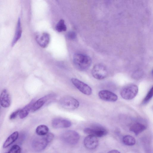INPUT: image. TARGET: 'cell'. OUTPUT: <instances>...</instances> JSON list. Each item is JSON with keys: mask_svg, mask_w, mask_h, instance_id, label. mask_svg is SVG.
Segmentation results:
<instances>
[{"mask_svg": "<svg viewBox=\"0 0 153 153\" xmlns=\"http://www.w3.org/2000/svg\"><path fill=\"white\" fill-rule=\"evenodd\" d=\"M73 62L76 68L81 71L87 70L90 66L92 62L90 57L80 53H76L74 55Z\"/></svg>", "mask_w": 153, "mask_h": 153, "instance_id": "obj_1", "label": "cell"}, {"mask_svg": "<svg viewBox=\"0 0 153 153\" xmlns=\"http://www.w3.org/2000/svg\"><path fill=\"white\" fill-rule=\"evenodd\" d=\"M54 136L51 133H48L43 136L36 138L33 142V147L38 152L42 151L45 148L48 144L53 139Z\"/></svg>", "mask_w": 153, "mask_h": 153, "instance_id": "obj_2", "label": "cell"}, {"mask_svg": "<svg viewBox=\"0 0 153 153\" xmlns=\"http://www.w3.org/2000/svg\"><path fill=\"white\" fill-rule=\"evenodd\" d=\"M137 86L131 84L124 87L121 91L120 95L122 97L126 100H131L134 98L138 92Z\"/></svg>", "mask_w": 153, "mask_h": 153, "instance_id": "obj_3", "label": "cell"}, {"mask_svg": "<svg viewBox=\"0 0 153 153\" xmlns=\"http://www.w3.org/2000/svg\"><path fill=\"white\" fill-rule=\"evenodd\" d=\"M80 136L76 131L72 130L64 132L62 135L61 139L65 143L73 145L77 144L79 139Z\"/></svg>", "mask_w": 153, "mask_h": 153, "instance_id": "obj_4", "label": "cell"}, {"mask_svg": "<svg viewBox=\"0 0 153 153\" xmlns=\"http://www.w3.org/2000/svg\"><path fill=\"white\" fill-rule=\"evenodd\" d=\"M59 102L63 108L69 110L76 109L79 105V103L77 100L68 96L62 97L60 100Z\"/></svg>", "mask_w": 153, "mask_h": 153, "instance_id": "obj_5", "label": "cell"}, {"mask_svg": "<svg viewBox=\"0 0 153 153\" xmlns=\"http://www.w3.org/2000/svg\"><path fill=\"white\" fill-rule=\"evenodd\" d=\"M92 76L95 78L102 80L105 78L108 75L106 68L101 64L95 65L93 67L91 71Z\"/></svg>", "mask_w": 153, "mask_h": 153, "instance_id": "obj_6", "label": "cell"}, {"mask_svg": "<svg viewBox=\"0 0 153 153\" xmlns=\"http://www.w3.org/2000/svg\"><path fill=\"white\" fill-rule=\"evenodd\" d=\"M84 131L85 134L94 136L97 137L104 136L108 133L106 129L100 126L86 128L84 129Z\"/></svg>", "mask_w": 153, "mask_h": 153, "instance_id": "obj_7", "label": "cell"}, {"mask_svg": "<svg viewBox=\"0 0 153 153\" xmlns=\"http://www.w3.org/2000/svg\"><path fill=\"white\" fill-rule=\"evenodd\" d=\"M71 81L76 88L83 94L88 95L91 94L92 89L86 84L75 78H72Z\"/></svg>", "mask_w": 153, "mask_h": 153, "instance_id": "obj_8", "label": "cell"}, {"mask_svg": "<svg viewBox=\"0 0 153 153\" xmlns=\"http://www.w3.org/2000/svg\"><path fill=\"white\" fill-rule=\"evenodd\" d=\"M84 144L85 147L87 149L90 150L94 149L98 146L99 140L96 137L88 135L85 138Z\"/></svg>", "mask_w": 153, "mask_h": 153, "instance_id": "obj_9", "label": "cell"}, {"mask_svg": "<svg viewBox=\"0 0 153 153\" xmlns=\"http://www.w3.org/2000/svg\"><path fill=\"white\" fill-rule=\"evenodd\" d=\"M98 96L102 100L109 102H114L118 99L117 96L114 93L107 90L100 91Z\"/></svg>", "mask_w": 153, "mask_h": 153, "instance_id": "obj_10", "label": "cell"}, {"mask_svg": "<svg viewBox=\"0 0 153 153\" xmlns=\"http://www.w3.org/2000/svg\"><path fill=\"white\" fill-rule=\"evenodd\" d=\"M54 96L53 94H50L39 99L33 104L31 109V111L33 112L40 109L47 101Z\"/></svg>", "mask_w": 153, "mask_h": 153, "instance_id": "obj_11", "label": "cell"}, {"mask_svg": "<svg viewBox=\"0 0 153 153\" xmlns=\"http://www.w3.org/2000/svg\"><path fill=\"white\" fill-rule=\"evenodd\" d=\"M52 126L56 128H67L70 127L71 122L69 120L61 118L53 119L52 121Z\"/></svg>", "mask_w": 153, "mask_h": 153, "instance_id": "obj_12", "label": "cell"}, {"mask_svg": "<svg viewBox=\"0 0 153 153\" xmlns=\"http://www.w3.org/2000/svg\"><path fill=\"white\" fill-rule=\"evenodd\" d=\"M36 40L40 46L45 48L48 46L49 43L50 36L48 33H43L37 35Z\"/></svg>", "mask_w": 153, "mask_h": 153, "instance_id": "obj_13", "label": "cell"}, {"mask_svg": "<svg viewBox=\"0 0 153 153\" xmlns=\"http://www.w3.org/2000/svg\"><path fill=\"white\" fill-rule=\"evenodd\" d=\"M10 104V100L8 92L6 89L3 90L0 95V104L4 108L9 107Z\"/></svg>", "mask_w": 153, "mask_h": 153, "instance_id": "obj_14", "label": "cell"}, {"mask_svg": "<svg viewBox=\"0 0 153 153\" xmlns=\"http://www.w3.org/2000/svg\"><path fill=\"white\" fill-rule=\"evenodd\" d=\"M146 128V126L140 122H135L132 123L130 126L129 130L137 135L145 130Z\"/></svg>", "mask_w": 153, "mask_h": 153, "instance_id": "obj_15", "label": "cell"}, {"mask_svg": "<svg viewBox=\"0 0 153 153\" xmlns=\"http://www.w3.org/2000/svg\"><path fill=\"white\" fill-rule=\"evenodd\" d=\"M20 18L18 19L16 25L15 33L11 43L12 46H13L21 37L22 34Z\"/></svg>", "mask_w": 153, "mask_h": 153, "instance_id": "obj_16", "label": "cell"}, {"mask_svg": "<svg viewBox=\"0 0 153 153\" xmlns=\"http://www.w3.org/2000/svg\"><path fill=\"white\" fill-rule=\"evenodd\" d=\"M35 102L34 100H32L30 102L20 110L19 116L21 119H23L27 116L30 110H31L33 105Z\"/></svg>", "mask_w": 153, "mask_h": 153, "instance_id": "obj_17", "label": "cell"}, {"mask_svg": "<svg viewBox=\"0 0 153 153\" xmlns=\"http://www.w3.org/2000/svg\"><path fill=\"white\" fill-rule=\"evenodd\" d=\"M18 135L19 133L17 131H15L10 135L4 142L3 148H6L12 144L17 139Z\"/></svg>", "mask_w": 153, "mask_h": 153, "instance_id": "obj_18", "label": "cell"}, {"mask_svg": "<svg viewBox=\"0 0 153 153\" xmlns=\"http://www.w3.org/2000/svg\"><path fill=\"white\" fill-rule=\"evenodd\" d=\"M49 128L46 125H41L37 127L36 130V134L39 136H43L48 133Z\"/></svg>", "mask_w": 153, "mask_h": 153, "instance_id": "obj_19", "label": "cell"}, {"mask_svg": "<svg viewBox=\"0 0 153 153\" xmlns=\"http://www.w3.org/2000/svg\"><path fill=\"white\" fill-rule=\"evenodd\" d=\"M123 143L128 146L134 145L136 143L134 138L129 135H126L123 136L122 139Z\"/></svg>", "mask_w": 153, "mask_h": 153, "instance_id": "obj_20", "label": "cell"}, {"mask_svg": "<svg viewBox=\"0 0 153 153\" xmlns=\"http://www.w3.org/2000/svg\"><path fill=\"white\" fill-rule=\"evenodd\" d=\"M55 28L58 32H61L66 30L67 27L65 24L64 21L63 19L60 20L57 24Z\"/></svg>", "mask_w": 153, "mask_h": 153, "instance_id": "obj_21", "label": "cell"}, {"mask_svg": "<svg viewBox=\"0 0 153 153\" xmlns=\"http://www.w3.org/2000/svg\"><path fill=\"white\" fill-rule=\"evenodd\" d=\"M153 95V87H152L150 89L146 95L143 100V104H146L148 103L152 97Z\"/></svg>", "mask_w": 153, "mask_h": 153, "instance_id": "obj_22", "label": "cell"}, {"mask_svg": "<svg viewBox=\"0 0 153 153\" xmlns=\"http://www.w3.org/2000/svg\"><path fill=\"white\" fill-rule=\"evenodd\" d=\"M21 149L20 147L17 145H13L9 151L5 153H20Z\"/></svg>", "mask_w": 153, "mask_h": 153, "instance_id": "obj_23", "label": "cell"}, {"mask_svg": "<svg viewBox=\"0 0 153 153\" xmlns=\"http://www.w3.org/2000/svg\"><path fill=\"white\" fill-rule=\"evenodd\" d=\"M67 36L69 39H73L76 38V35L74 32L73 31H70L68 33Z\"/></svg>", "mask_w": 153, "mask_h": 153, "instance_id": "obj_24", "label": "cell"}, {"mask_svg": "<svg viewBox=\"0 0 153 153\" xmlns=\"http://www.w3.org/2000/svg\"><path fill=\"white\" fill-rule=\"evenodd\" d=\"M20 110V109H18L12 113L10 116V120H13L15 118L18 114H19Z\"/></svg>", "mask_w": 153, "mask_h": 153, "instance_id": "obj_25", "label": "cell"}, {"mask_svg": "<svg viewBox=\"0 0 153 153\" xmlns=\"http://www.w3.org/2000/svg\"><path fill=\"white\" fill-rule=\"evenodd\" d=\"M108 153H120L119 151L116 150H113L108 152Z\"/></svg>", "mask_w": 153, "mask_h": 153, "instance_id": "obj_26", "label": "cell"}, {"mask_svg": "<svg viewBox=\"0 0 153 153\" xmlns=\"http://www.w3.org/2000/svg\"></svg>", "mask_w": 153, "mask_h": 153, "instance_id": "obj_27", "label": "cell"}]
</instances>
